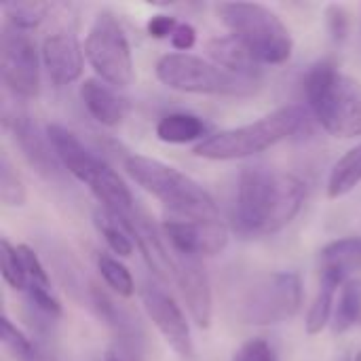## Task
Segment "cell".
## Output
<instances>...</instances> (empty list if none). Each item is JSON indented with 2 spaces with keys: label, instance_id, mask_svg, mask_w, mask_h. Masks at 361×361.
Here are the masks:
<instances>
[{
  "label": "cell",
  "instance_id": "cell-1",
  "mask_svg": "<svg viewBox=\"0 0 361 361\" xmlns=\"http://www.w3.org/2000/svg\"><path fill=\"white\" fill-rule=\"evenodd\" d=\"M307 184L288 171L245 167L237 186V224L245 235H275L302 209Z\"/></svg>",
  "mask_w": 361,
  "mask_h": 361
},
{
  "label": "cell",
  "instance_id": "cell-2",
  "mask_svg": "<svg viewBox=\"0 0 361 361\" xmlns=\"http://www.w3.org/2000/svg\"><path fill=\"white\" fill-rule=\"evenodd\" d=\"M305 95L311 114L332 137H360L361 82L341 72L332 59L311 66L305 76Z\"/></svg>",
  "mask_w": 361,
  "mask_h": 361
},
{
  "label": "cell",
  "instance_id": "cell-3",
  "mask_svg": "<svg viewBox=\"0 0 361 361\" xmlns=\"http://www.w3.org/2000/svg\"><path fill=\"white\" fill-rule=\"evenodd\" d=\"M307 110L298 104L283 106L271 114L233 129L218 131L195 146V157L207 161H237L260 154L283 140L294 137L307 125Z\"/></svg>",
  "mask_w": 361,
  "mask_h": 361
},
{
  "label": "cell",
  "instance_id": "cell-4",
  "mask_svg": "<svg viewBox=\"0 0 361 361\" xmlns=\"http://www.w3.org/2000/svg\"><path fill=\"white\" fill-rule=\"evenodd\" d=\"M131 180L159 199L173 216L188 220H220L214 197L190 176L159 159L131 154L125 159Z\"/></svg>",
  "mask_w": 361,
  "mask_h": 361
},
{
  "label": "cell",
  "instance_id": "cell-5",
  "mask_svg": "<svg viewBox=\"0 0 361 361\" xmlns=\"http://www.w3.org/2000/svg\"><path fill=\"white\" fill-rule=\"evenodd\" d=\"M218 19L262 66H281L292 57L294 38L281 17L260 2H220Z\"/></svg>",
  "mask_w": 361,
  "mask_h": 361
},
{
  "label": "cell",
  "instance_id": "cell-6",
  "mask_svg": "<svg viewBox=\"0 0 361 361\" xmlns=\"http://www.w3.org/2000/svg\"><path fill=\"white\" fill-rule=\"evenodd\" d=\"M157 78L180 93L216 95V97H250L258 93L260 78L239 76L222 66L192 53H167L157 61Z\"/></svg>",
  "mask_w": 361,
  "mask_h": 361
},
{
  "label": "cell",
  "instance_id": "cell-7",
  "mask_svg": "<svg viewBox=\"0 0 361 361\" xmlns=\"http://www.w3.org/2000/svg\"><path fill=\"white\" fill-rule=\"evenodd\" d=\"M302 307V279L296 271L260 275L241 296L239 317L247 326H279L298 315Z\"/></svg>",
  "mask_w": 361,
  "mask_h": 361
},
{
  "label": "cell",
  "instance_id": "cell-8",
  "mask_svg": "<svg viewBox=\"0 0 361 361\" xmlns=\"http://www.w3.org/2000/svg\"><path fill=\"white\" fill-rule=\"evenodd\" d=\"M85 57L99 80L114 89H125L133 82V55L127 34L110 11H102L85 38Z\"/></svg>",
  "mask_w": 361,
  "mask_h": 361
},
{
  "label": "cell",
  "instance_id": "cell-9",
  "mask_svg": "<svg viewBox=\"0 0 361 361\" xmlns=\"http://www.w3.org/2000/svg\"><path fill=\"white\" fill-rule=\"evenodd\" d=\"M0 76L6 91L19 99L40 93V59L30 32L4 21L0 34Z\"/></svg>",
  "mask_w": 361,
  "mask_h": 361
},
{
  "label": "cell",
  "instance_id": "cell-10",
  "mask_svg": "<svg viewBox=\"0 0 361 361\" xmlns=\"http://www.w3.org/2000/svg\"><path fill=\"white\" fill-rule=\"evenodd\" d=\"M2 125L11 133L15 146L21 150L27 165L42 178V180H57L59 178V159L55 157V150L47 137V131L42 133L27 108L21 104L19 97L13 95V99L2 102Z\"/></svg>",
  "mask_w": 361,
  "mask_h": 361
},
{
  "label": "cell",
  "instance_id": "cell-11",
  "mask_svg": "<svg viewBox=\"0 0 361 361\" xmlns=\"http://www.w3.org/2000/svg\"><path fill=\"white\" fill-rule=\"evenodd\" d=\"M171 252L192 258L218 256L228 245V231L220 220H188L171 216L163 222Z\"/></svg>",
  "mask_w": 361,
  "mask_h": 361
},
{
  "label": "cell",
  "instance_id": "cell-12",
  "mask_svg": "<svg viewBox=\"0 0 361 361\" xmlns=\"http://www.w3.org/2000/svg\"><path fill=\"white\" fill-rule=\"evenodd\" d=\"M142 305L169 349L176 351L182 360H192L195 345L190 336V326L180 305H176V300L167 292L150 283L142 288Z\"/></svg>",
  "mask_w": 361,
  "mask_h": 361
},
{
  "label": "cell",
  "instance_id": "cell-13",
  "mask_svg": "<svg viewBox=\"0 0 361 361\" xmlns=\"http://www.w3.org/2000/svg\"><path fill=\"white\" fill-rule=\"evenodd\" d=\"M173 281L182 294L190 319L199 330H207L214 317V296L209 275L201 258L173 254Z\"/></svg>",
  "mask_w": 361,
  "mask_h": 361
},
{
  "label": "cell",
  "instance_id": "cell-14",
  "mask_svg": "<svg viewBox=\"0 0 361 361\" xmlns=\"http://www.w3.org/2000/svg\"><path fill=\"white\" fill-rule=\"evenodd\" d=\"M42 66L49 74V78L63 87L72 85L82 76L85 68V47L78 42L74 34L68 32H55L44 38L42 42Z\"/></svg>",
  "mask_w": 361,
  "mask_h": 361
},
{
  "label": "cell",
  "instance_id": "cell-15",
  "mask_svg": "<svg viewBox=\"0 0 361 361\" xmlns=\"http://www.w3.org/2000/svg\"><path fill=\"white\" fill-rule=\"evenodd\" d=\"M47 137L55 150V157L59 159L61 167L72 173L78 182L82 184H91L95 180V176L106 167V161H102L99 157H95L70 129H66L63 125L51 123L47 125Z\"/></svg>",
  "mask_w": 361,
  "mask_h": 361
},
{
  "label": "cell",
  "instance_id": "cell-16",
  "mask_svg": "<svg viewBox=\"0 0 361 361\" xmlns=\"http://www.w3.org/2000/svg\"><path fill=\"white\" fill-rule=\"evenodd\" d=\"M89 307L95 311V315L108 326V330L114 336V343L133 347L144 351V330L140 319L123 305H118L110 294H106L102 288L91 286L87 294Z\"/></svg>",
  "mask_w": 361,
  "mask_h": 361
},
{
  "label": "cell",
  "instance_id": "cell-17",
  "mask_svg": "<svg viewBox=\"0 0 361 361\" xmlns=\"http://www.w3.org/2000/svg\"><path fill=\"white\" fill-rule=\"evenodd\" d=\"M118 220L129 231L133 243L137 245V250L144 256V260H146L148 269L152 271V275L159 277L161 281L173 279V254H169L167 247L163 245V241H161L157 228L152 226L150 218L135 207L133 214H129L125 218H118Z\"/></svg>",
  "mask_w": 361,
  "mask_h": 361
},
{
  "label": "cell",
  "instance_id": "cell-18",
  "mask_svg": "<svg viewBox=\"0 0 361 361\" xmlns=\"http://www.w3.org/2000/svg\"><path fill=\"white\" fill-rule=\"evenodd\" d=\"M80 99L87 112L106 127H116L127 114V102L116 93L114 87L95 78H87L80 85Z\"/></svg>",
  "mask_w": 361,
  "mask_h": 361
},
{
  "label": "cell",
  "instance_id": "cell-19",
  "mask_svg": "<svg viewBox=\"0 0 361 361\" xmlns=\"http://www.w3.org/2000/svg\"><path fill=\"white\" fill-rule=\"evenodd\" d=\"M209 57L214 63L222 66L224 70L239 74V76H250V78H260V61L252 55V51L233 34L226 36H216L209 38L205 44Z\"/></svg>",
  "mask_w": 361,
  "mask_h": 361
},
{
  "label": "cell",
  "instance_id": "cell-20",
  "mask_svg": "<svg viewBox=\"0 0 361 361\" xmlns=\"http://www.w3.org/2000/svg\"><path fill=\"white\" fill-rule=\"evenodd\" d=\"M89 188L102 203V209H106L114 218H125L135 212V201H133L129 186L108 163L95 176V180L89 184Z\"/></svg>",
  "mask_w": 361,
  "mask_h": 361
},
{
  "label": "cell",
  "instance_id": "cell-21",
  "mask_svg": "<svg viewBox=\"0 0 361 361\" xmlns=\"http://www.w3.org/2000/svg\"><path fill=\"white\" fill-rule=\"evenodd\" d=\"M345 279L334 273V271H322V279H319V290L315 294V300L307 313V334L309 336H317L326 330L328 324H332L334 317V307H336V294L338 288H343Z\"/></svg>",
  "mask_w": 361,
  "mask_h": 361
},
{
  "label": "cell",
  "instance_id": "cell-22",
  "mask_svg": "<svg viewBox=\"0 0 361 361\" xmlns=\"http://www.w3.org/2000/svg\"><path fill=\"white\" fill-rule=\"evenodd\" d=\"M322 271H334L345 281L357 279L361 275V239L345 237L328 243L319 252Z\"/></svg>",
  "mask_w": 361,
  "mask_h": 361
},
{
  "label": "cell",
  "instance_id": "cell-23",
  "mask_svg": "<svg viewBox=\"0 0 361 361\" xmlns=\"http://www.w3.org/2000/svg\"><path fill=\"white\" fill-rule=\"evenodd\" d=\"M205 135H207V125L203 123V118L190 112H171L161 116L157 123V137L165 144H190V142L201 144Z\"/></svg>",
  "mask_w": 361,
  "mask_h": 361
},
{
  "label": "cell",
  "instance_id": "cell-24",
  "mask_svg": "<svg viewBox=\"0 0 361 361\" xmlns=\"http://www.w3.org/2000/svg\"><path fill=\"white\" fill-rule=\"evenodd\" d=\"M361 322V277L349 279L343 283L334 317H332V332L334 334H347Z\"/></svg>",
  "mask_w": 361,
  "mask_h": 361
},
{
  "label": "cell",
  "instance_id": "cell-25",
  "mask_svg": "<svg viewBox=\"0 0 361 361\" xmlns=\"http://www.w3.org/2000/svg\"><path fill=\"white\" fill-rule=\"evenodd\" d=\"M361 182V142L336 161L328 178V197L341 199Z\"/></svg>",
  "mask_w": 361,
  "mask_h": 361
},
{
  "label": "cell",
  "instance_id": "cell-26",
  "mask_svg": "<svg viewBox=\"0 0 361 361\" xmlns=\"http://www.w3.org/2000/svg\"><path fill=\"white\" fill-rule=\"evenodd\" d=\"M95 226H97L102 239L106 241V245L118 258H129L133 254V239H131L129 231L125 228V224L118 218H114L106 209H99L95 214Z\"/></svg>",
  "mask_w": 361,
  "mask_h": 361
},
{
  "label": "cell",
  "instance_id": "cell-27",
  "mask_svg": "<svg viewBox=\"0 0 361 361\" xmlns=\"http://www.w3.org/2000/svg\"><path fill=\"white\" fill-rule=\"evenodd\" d=\"M95 264H97L102 279L114 294H118L121 298H131L135 294V281H133L129 269L121 260H116L108 254H97Z\"/></svg>",
  "mask_w": 361,
  "mask_h": 361
},
{
  "label": "cell",
  "instance_id": "cell-28",
  "mask_svg": "<svg viewBox=\"0 0 361 361\" xmlns=\"http://www.w3.org/2000/svg\"><path fill=\"white\" fill-rule=\"evenodd\" d=\"M47 11H49V4L38 2V0H15V2L2 4L4 21L25 32L38 27L42 19L47 17Z\"/></svg>",
  "mask_w": 361,
  "mask_h": 361
},
{
  "label": "cell",
  "instance_id": "cell-29",
  "mask_svg": "<svg viewBox=\"0 0 361 361\" xmlns=\"http://www.w3.org/2000/svg\"><path fill=\"white\" fill-rule=\"evenodd\" d=\"M0 343L15 360L42 361L40 360V351L34 345V341L27 338L6 315L0 317Z\"/></svg>",
  "mask_w": 361,
  "mask_h": 361
},
{
  "label": "cell",
  "instance_id": "cell-30",
  "mask_svg": "<svg viewBox=\"0 0 361 361\" xmlns=\"http://www.w3.org/2000/svg\"><path fill=\"white\" fill-rule=\"evenodd\" d=\"M27 199L25 184L6 152L0 154V201L4 207H21Z\"/></svg>",
  "mask_w": 361,
  "mask_h": 361
},
{
  "label": "cell",
  "instance_id": "cell-31",
  "mask_svg": "<svg viewBox=\"0 0 361 361\" xmlns=\"http://www.w3.org/2000/svg\"><path fill=\"white\" fill-rule=\"evenodd\" d=\"M0 273L8 288L17 292L27 290V277H25L21 258L17 254V247L11 245L6 239H0Z\"/></svg>",
  "mask_w": 361,
  "mask_h": 361
},
{
  "label": "cell",
  "instance_id": "cell-32",
  "mask_svg": "<svg viewBox=\"0 0 361 361\" xmlns=\"http://www.w3.org/2000/svg\"><path fill=\"white\" fill-rule=\"evenodd\" d=\"M17 254L21 258V264H23V271H25V277H27V288L34 286V288H42V290H51V279H49V273L44 271L40 258L36 256V252L25 245V243H19L17 245Z\"/></svg>",
  "mask_w": 361,
  "mask_h": 361
},
{
  "label": "cell",
  "instance_id": "cell-33",
  "mask_svg": "<svg viewBox=\"0 0 361 361\" xmlns=\"http://www.w3.org/2000/svg\"><path fill=\"white\" fill-rule=\"evenodd\" d=\"M25 296H27V305H30L38 315H42L44 319L55 322V319L61 317V305H59V300L53 296L51 290H42V288L30 286V288L25 290Z\"/></svg>",
  "mask_w": 361,
  "mask_h": 361
},
{
  "label": "cell",
  "instance_id": "cell-34",
  "mask_svg": "<svg viewBox=\"0 0 361 361\" xmlns=\"http://www.w3.org/2000/svg\"><path fill=\"white\" fill-rule=\"evenodd\" d=\"M233 361H277V357H275L273 347L267 341L252 338L235 351Z\"/></svg>",
  "mask_w": 361,
  "mask_h": 361
},
{
  "label": "cell",
  "instance_id": "cell-35",
  "mask_svg": "<svg viewBox=\"0 0 361 361\" xmlns=\"http://www.w3.org/2000/svg\"><path fill=\"white\" fill-rule=\"evenodd\" d=\"M178 19L173 15H165V13H159V15H152L146 23V30L152 38L157 40H163V38H171V34L176 32L178 27Z\"/></svg>",
  "mask_w": 361,
  "mask_h": 361
},
{
  "label": "cell",
  "instance_id": "cell-36",
  "mask_svg": "<svg viewBox=\"0 0 361 361\" xmlns=\"http://www.w3.org/2000/svg\"><path fill=\"white\" fill-rule=\"evenodd\" d=\"M328 25H330V34L334 36V40H345L347 32H349V17L347 11L338 4H330L328 11Z\"/></svg>",
  "mask_w": 361,
  "mask_h": 361
},
{
  "label": "cell",
  "instance_id": "cell-37",
  "mask_svg": "<svg viewBox=\"0 0 361 361\" xmlns=\"http://www.w3.org/2000/svg\"><path fill=\"white\" fill-rule=\"evenodd\" d=\"M169 40H171V47L176 49V53H188L197 44V30L190 23H178V27Z\"/></svg>",
  "mask_w": 361,
  "mask_h": 361
},
{
  "label": "cell",
  "instance_id": "cell-38",
  "mask_svg": "<svg viewBox=\"0 0 361 361\" xmlns=\"http://www.w3.org/2000/svg\"><path fill=\"white\" fill-rule=\"evenodd\" d=\"M104 361H144V351L112 341V345L104 353Z\"/></svg>",
  "mask_w": 361,
  "mask_h": 361
},
{
  "label": "cell",
  "instance_id": "cell-39",
  "mask_svg": "<svg viewBox=\"0 0 361 361\" xmlns=\"http://www.w3.org/2000/svg\"><path fill=\"white\" fill-rule=\"evenodd\" d=\"M336 361H355V360H353V357H351V355H343V357H341V360H336Z\"/></svg>",
  "mask_w": 361,
  "mask_h": 361
},
{
  "label": "cell",
  "instance_id": "cell-40",
  "mask_svg": "<svg viewBox=\"0 0 361 361\" xmlns=\"http://www.w3.org/2000/svg\"><path fill=\"white\" fill-rule=\"evenodd\" d=\"M355 361H361V351L357 353V355H355Z\"/></svg>",
  "mask_w": 361,
  "mask_h": 361
}]
</instances>
